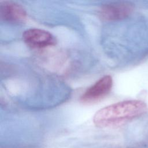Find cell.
I'll return each instance as SVG.
<instances>
[{"instance_id":"obj_4","label":"cell","mask_w":148,"mask_h":148,"mask_svg":"<svg viewBox=\"0 0 148 148\" xmlns=\"http://www.w3.org/2000/svg\"><path fill=\"white\" fill-rule=\"evenodd\" d=\"M133 10V5L128 2L111 3L101 6L99 16L105 21L119 20L128 17Z\"/></svg>"},{"instance_id":"obj_5","label":"cell","mask_w":148,"mask_h":148,"mask_svg":"<svg viewBox=\"0 0 148 148\" xmlns=\"http://www.w3.org/2000/svg\"><path fill=\"white\" fill-rule=\"evenodd\" d=\"M0 17L8 23L20 24L27 18L25 9L19 4L13 2H3L0 5Z\"/></svg>"},{"instance_id":"obj_3","label":"cell","mask_w":148,"mask_h":148,"mask_svg":"<svg viewBox=\"0 0 148 148\" xmlns=\"http://www.w3.org/2000/svg\"><path fill=\"white\" fill-rule=\"evenodd\" d=\"M23 38L27 45L36 49L45 48L56 43V39L51 33L38 28H31L25 31Z\"/></svg>"},{"instance_id":"obj_2","label":"cell","mask_w":148,"mask_h":148,"mask_svg":"<svg viewBox=\"0 0 148 148\" xmlns=\"http://www.w3.org/2000/svg\"><path fill=\"white\" fill-rule=\"evenodd\" d=\"M112 86V77L110 75H106L87 88L81 96L80 101L84 103H91L98 101L110 92Z\"/></svg>"},{"instance_id":"obj_1","label":"cell","mask_w":148,"mask_h":148,"mask_svg":"<svg viewBox=\"0 0 148 148\" xmlns=\"http://www.w3.org/2000/svg\"><path fill=\"white\" fill-rule=\"evenodd\" d=\"M146 104L139 100H128L105 106L96 112L93 121L97 127L109 128L145 113Z\"/></svg>"}]
</instances>
